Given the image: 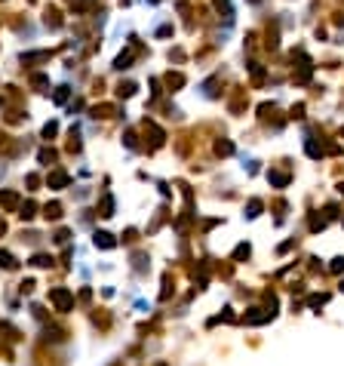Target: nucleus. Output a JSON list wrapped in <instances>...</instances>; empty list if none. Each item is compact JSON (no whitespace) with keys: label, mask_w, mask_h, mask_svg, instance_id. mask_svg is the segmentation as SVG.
I'll return each instance as SVG.
<instances>
[{"label":"nucleus","mask_w":344,"mask_h":366,"mask_svg":"<svg viewBox=\"0 0 344 366\" xmlns=\"http://www.w3.org/2000/svg\"><path fill=\"white\" fill-rule=\"evenodd\" d=\"M96 246H114L111 234H98V237H96Z\"/></svg>","instance_id":"obj_1"}]
</instances>
